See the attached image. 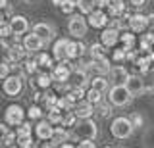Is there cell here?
<instances>
[{
	"mask_svg": "<svg viewBox=\"0 0 154 148\" xmlns=\"http://www.w3.org/2000/svg\"><path fill=\"white\" fill-rule=\"evenodd\" d=\"M71 135H73V138H77V140H94L96 135H98V127H96V123L93 121V117L91 119H79V121L75 123Z\"/></svg>",
	"mask_w": 154,
	"mask_h": 148,
	"instance_id": "obj_1",
	"label": "cell"
},
{
	"mask_svg": "<svg viewBox=\"0 0 154 148\" xmlns=\"http://www.w3.org/2000/svg\"><path fill=\"white\" fill-rule=\"evenodd\" d=\"M106 94H108V102L112 104V106H116V108H123L133 100L131 92L127 90L125 85H112Z\"/></svg>",
	"mask_w": 154,
	"mask_h": 148,
	"instance_id": "obj_2",
	"label": "cell"
},
{
	"mask_svg": "<svg viewBox=\"0 0 154 148\" xmlns=\"http://www.w3.org/2000/svg\"><path fill=\"white\" fill-rule=\"evenodd\" d=\"M133 125L131 121H129V117H123V116H118L112 119V123H110V133H112V137L119 138V140H125V138H129L133 135Z\"/></svg>",
	"mask_w": 154,
	"mask_h": 148,
	"instance_id": "obj_3",
	"label": "cell"
},
{
	"mask_svg": "<svg viewBox=\"0 0 154 148\" xmlns=\"http://www.w3.org/2000/svg\"><path fill=\"white\" fill-rule=\"evenodd\" d=\"M67 31H69L71 39L81 41L87 35V20L81 14H71L69 21H67Z\"/></svg>",
	"mask_w": 154,
	"mask_h": 148,
	"instance_id": "obj_4",
	"label": "cell"
},
{
	"mask_svg": "<svg viewBox=\"0 0 154 148\" xmlns=\"http://www.w3.org/2000/svg\"><path fill=\"white\" fill-rule=\"evenodd\" d=\"M25 116H27V112L19 106V104H10V106L4 110V123L10 125V127H17L25 121Z\"/></svg>",
	"mask_w": 154,
	"mask_h": 148,
	"instance_id": "obj_5",
	"label": "cell"
},
{
	"mask_svg": "<svg viewBox=\"0 0 154 148\" xmlns=\"http://www.w3.org/2000/svg\"><path fill=\"white\" fill-rule=\"evenodd\" d=\"M87 25L93 27V29H104V27L110 25V16L106 10H100V8H94L93 12L87 16Z\"/></svg>",
	"mask_w": 154,
	"mask_h": 148,
	"instance_id": "obj_6",
	"label": "cell"
},
{
	"mask_svg": "<svg viewBox=\"0 0 154 148\" xmlns=\"http://www.w3.org/2000/svg\"><path fill=\"white\" fill-rule=\"evenodd\" d=\"M2 90L8 94V96H12V98L19 96V92L23 90V77H21V75H12V73H10L8 77L4 79Z\"/></svg>",
	"mask_w": 154,
	"mask_h": 148,
	"instance_id": "obj_7",
	"label": "cell"
},
{
	"mask_svg": "<svg viewBox=\"0 0 154 148\" xmlns=\"http://www.w3.org/2000/svg\"><path fill=\"white\" fill-rule=\"evenodd\" d=\"M23 48L27 50V54H37V52H41L42 48H45V42L41 41V37L35 35V33H25L23 35V41H21Z\"/></svg>",
	"mask_w": 154,
	"mask_h": 148,
	"instance_id": "obj_8",
	"label": "cell"
},
{
	"mask_svg": "<svg viewBox=\"0 0 154 148\" xmlns=\"http://www.w3.org/2000/svg\"><path fill=\"white\" fill-rule=\"evenodd\" d=\"M119 29H116V27H104L102 29V35H100V42L106 46V48H114V46L119 44Z\"/></svg>",
	"mask_w": 154,
	"mask_h": 148,
	"instance_id": "obj_9",
	"label": "cell"
},
{
	"mask_svg": "<svg viewBox=\"0 0 154 148\" xmlns=\"http://www.w3.org/2000/svg\"><path fill=\"white\" fill-rule=\"evenodd\" d=\"M127 79H129V71L123 68V65H119V64H116L110 68L108 71V81L112 85H125L127 83Z\"/></svg>",
	"mask_w": 154,
	"mask_h": 148,
	"instance_id": "obj_10",
	"label": "cell"
},
{
	"mask_svg": "<svg viewBox=\"0 0 154 148\" xmlns=\"http://www.w3.org/2000/svg\"><path fill=\"white\" fill-rule=\"evenodd\" d=\"M52 131H54V125L48 119H38L37 125H33V133H35L38 140H50Z\"/></svg>",
	"mask_w": 154,
	"mask_h": 148,
	"instance_id": "obj_11",
	"label": "cell"
},
{
	"mask_svg": "<svg viewBox=\"0 0 154 148\" xmlns=\"http://www.w3.org/2000/svg\"><path fill=\"white\" fill-rule=\"evenodd\" d=\"M85 52H87V46L83 42L75 41V39H69V42H67V46H66V58L67 60H81Z\"/></svg>",
	"mask_w": 154,
	"mask_h": 148,
	"instance_id": "obj_12",
	"label": "cell"
},
{
	"mask_svg": "<svg viewBox=\"0 0 154 148\" xmlns=\"http://www.w3.org/2000/svg\"><path fill=\"white\" fill-rule=\"evenodd\" d=\"M148 29V17L144 14H133L129 17V31H133L135 35H143Z\"/></svg>",
	"mask_w": 154,
	"mask_h": 148,
	"instance_id": "obj_13",
	"label": "cell"
},
{
	"mask_svg": "<svg viewBox=\"0 0 154 148\" xmlns=\"http://www.w3.org/2000/svg\"><path fill=\"white\" fill-rule=\"evenodd\" d=\"M25 56H27V50L23 48V44H19V42H14V44L6 50L8 64H19V62L25 60Z\"/></svg>",
	"mask_w": 154,
	"mask_h": 148,
	"instance_id": "obj_14",
	"label": "cell"
},
{
	"mask_svg": "<svg viewBox=\"0 0 154 148\" xmlns=\"http://www.w3.org/2000/svg\"><path fill=\"white\" fill-rule=\"evenodd\" d=\"M8 23L12 27V35H16V37H23L29 31V20L25 16H14Z\"/></svg>",
	"mask_w": 154,
	"mask_h": 148,
	"instance_id": "obj_15",
	"label": "cell"
},
{
	"mask_svg": "<svg viewBox=\"0 0 154 148\" xmlns=\"http://www.w3.org/2000/svg\"><path fill=\"white\" fill-rule=\"evenodd\" d=\"M33 33L41 37V41L45 42V44H46L48 41L54 39V27H52L50 23H46V21H38V23H35V25H33Z\"/></svg>",
	"mask_w": 154,
	"mask_h": 148,
	"instance_id": "obj_16",
	"label": "cell"
},
{
	"mask_svg": "<svg viewBox=\"0 0 154 148\" xmlns=\"http://www.w3.org/2000/svg\"><path fill=\"white\" fill-rule=\"evenodd\" d=\"M52 83H54V79H52V75L48 73V71L38 69V73L33 75V87L38 89V90H48L52 87Z\"/></svg>",
	"mask_w": 154,
	"mask_h": 148,
	"instance_id": "obj_17",
	"label": "cell"
},
{
	"mask_svg": "<svg viewBox=\"0 0 154 148\" xmlns=\"http://www.w3.org/2000/svg\"><path fill=\"white\" fill-rule=\"evenodd\" d=\"M73 113L77 116V119H91L94 116V106L87 100H81L73 106Z\"/></svg>",
	"mask_w": 154,
	"mask_h": 148,
	"instance_id": "obj_18",
	"label": "cell"
},
{
	"mask_svg": "<svg viewBox=\"0 0 154 148\" xmlns=\"http://www.w3.org/2000/svg\"><path fill=\"white\" fill-rule=\"evenodd\" d=\"M69 73H71V69L67 68V64L66 62H58V65H54L52 68V79L56 81V83H67L69 81Z\"/></svg>",
	"mask_w": 154,
	"mask_h": 148,
	"instance_id": "obj_19",
	"label": "cell"
},
{
	"mask_svg": "<svg viewBox=\"0 0 154 148\" xmlns=\"http://www.w3.org/2000/svg\"><path fill=\"white\" fill-rule=\"evenodd\" d=\"M125 87H127V90L131 92V96H139V94L144 92V81L141 75H129L127 83H125Z\"/></svg>",
	"mask_w": 154,
	"mask_h": 148,
	"instance_id": "obj_20",
	"label": "cell"
},
{
	"mask_svg": "<svg viewBox=\"0 0 154 148\" xmlns=\"http://www.w3.org/2000/svg\"><path fill=\"white\" fill-rule=\"evenodd\" d=\"M87 71L83 68H75V69H71V73H69V87H81V89H85L87 87Z\"/></svg>",
	"mask_w": 154,
	"mask_h": 148,
	"instance_id": "obj_21",
	"label": "cell"
},
{
	"mask_svg": "<svg viewBox=\"0 0 154 148\" xmlns=\"http://www.w3.org/2000/svg\"><path fill=\"white\" fill-rule=\"evenodd\" d=\"M67 42H69V39H58L54 44H52V58L56 62H67V58H66Z\"/></svg>",
	"mask_w": 154,
	"mask_h": 148,
	"instance_id": "obj_22",
	"label": "cell"
},
{
	"mask_svg": "<svg viewBox=\"0 0 154 148\" xmlns=\"http://www.w3.org/2000/svg\"><path fill=\"white\" fill-rule=\"evenodd\" d=\"M69 137H71V133H69V129H66L64 125H56L54 127V131H52V137H50V142L52 144H56V146H60L62 142H66V140H69Z\"/></svg>",
	"mask_w": 154,
	"mask_h": 148,
	"instance_id": "obj_23",
	"label": "cell"
},
{
	"mask_svg": "<svg viewBox=\"0 0 154 148\" xmlns=\"http://www.w3.org/2000/svg\"><path fill=\"white\" fill-rule=\"evenodd\" d=\"M106 12H108V16L114 20V17H119L127 12V4H125V0H110Z\"/></svg>",
	"mask_w": 154,
	"mask_h": 148,
	"instance_id": "obj_24",
	"label": "cell"
},
{
	"mask_svg": "<svg viewBox=\"0 0 154 148\" xmlns=\"http://www.w3.org/2000/svg\"><path fill=\"white\" fill-rule=\"evenodd\" d=\"M110 68H112V64H110L108 58H96V60H91L89 64V69H94L98 75H108Z\"/></svg>",
	"mask_w": 154,
	"mask_h": 148,
	"instance_id": "obj_25",
	"label": "cell"
},
{
	"mask_svg": "<svg viewBox=\"0 0 154 148\" xmlns=\"http://www.w3.org/2000/svg\"><path fill=\"white\" fill-rule=\"evenodd\" d=\"M135 44H137V37H135L133 31H122L119 33V46H122L123 50H133Z\"/></svg>",
	"mask_w": 154,
	"mask_h": 148,
	"instance_id": "obj_26",
	"label": "cell"
},
{
	"mask_svg": "<svg viewBox=\"0 0 154 148\" xmlns=\"http://www.w3.org/2000/svg\"><path fill=\"white\" fill-rule=\"evenodd\" d=\"M91 89H94V90H98V92L106 94L108 89H110V81L106 79V75H96V77L91 79Z\"/></svg>",
	"mask_w": 154,
	"mask_h": 148,
	"instance_id": "obj_27",
	"label": "cell"
},
{
	"mask_svg": "<svg viewBox=\"0 0 154 148\" xmlns=\"http://www.w3.org/2000/svg\"><path fill=\"white\" fill-rule=\"evenodd\" d=\"M35 62H37L38 69H41V68L42 69H52V68H54V58H52L50 54H46V52H38Z\"/></svg>",
	"mask_w": 154,
	"mask_h": 148,
	"instance_id": "obj_28",
	"label": "cell"
},
{
	"mask_svg": "<svg viewBox=\"0 0 154 148\" xmlns=\"http://www.w3.org/2000/svg\"><path fill=\"white\" fill-rule=\"evenodd\" d=\"M85 94H87V90L85 89H81V87H69V90L66 92V96L71 100V104H75L77 102H81V100H85Z\"/></svg>",
	"mask_w": 154,
	"mask_h": 148,
	"instance_id": "obj_29",
	"label": "cell"
},
{
	"mask_svg": "<svg viewBox=\"0 0 154 148\" xmlns=\"http://www.w3.org/2000/svg\"><path fill=\"white\" fill-rule=\"evenodd\" d=\"M46 119L52 123V125H62V119H64V112H62L58 106H54V108H50L46 112Z\"/></svg>",
	"mask_w": 154,
	"mask_h": 148,
	"instance_id": "obj_30",
	"label": "cell"
},
{
	"mask_svg": "<svg viewBox=\"0 0 154 148\" xmlns=\"http://www.w3.org/2000/svg\"><path fill=\"white\" fill-rule=\"evenodd\" d=\"M135 65L139 68L141 73H148L150 68H152V62H150V58H148V54H143V56H139V58L135 60Z\"/></svg>",
	"mask_w": 154,
	"mask_h": 148,
	"instance_id": "obj_31",
	"label": "cell"
},
{
	"mask_svg": "<svg viewBox=\"0 0 154 148\" xmlns=\"http://www.w3.org/2000/svg\"><path fill=\"white\" fill-rule=\"evenodd\" d=\"M89 54H91V58H93V60H96V58H106V46L102 44V42H94V44H91Z\"/></svg>",
	"mask_w": 154,
	"mask_h": 148,
	"instance_id": "obj_32",
	"label": "cell"
},
{
	"mask_svg": "<svg viewBox=\"0 0 154 148\" xmlns=\"http://www.w3.org/2000/svg\"><path fill=\"white\" fill-rule=\"evenodd\" d=\"M102 96H104L102 92H98V90H94V89L89 87V89H87V94H85V100H87V102H91L93 106H96V104L102 102Z\"/></svg>",
	"mask_w": 154,
	"mask_h": 148,
	"instance_id": "obj_33",
	"label": "cell"
},
{
	"mask_svg": "<svg viewBox=\"0 0 154 148\" xmlns=\"http://www.w3.org/2000/svg\"><path fill=\"white\" fill-rule=\"evenodd\" d=\"M94 113H98L100 117H108L112 113V104L110 102H100L94 106Z\"/></svg>",
	"mask_w": 154,
	"mask_h": 148,
	"instance_id": "obj_34",
	"label": "cell"
},
{
	"mask_svg": "<svg viewBox=\"0 0 154 148\" xmlns=\"http://www.w3.org/2000/svg\"><path fill=\"white\" fill-rule=\"evenodd\" d=\"M77 121H79V119H77V116L73 113V110H69V112H66V113H64V119H62V125H64L66 129H69V127L73 129Z\"/></svg>",
	"mask_w": 154,
	"mask_h": 148,
	"instance_id": "obj_35",
	"label": "cell"
},
{
	"mask_svg": "<svg viewBox=\"0 0 154 148\" xmlns=\"http://www.w3.org/2000/svg\"><path fill=\"white\" fill-rule=\"evenodd\" d=\"M77 8H79L81 16H85V14L89 16L94 10V4H93V0H77Z\"/></svg>",
	"mask_w": 154,
	"mask_h": 148,
	"instance_id": "obj_36",
	"label": "cell"
},
{
	"mask_svg": "<svg viewBox=\"0 0 154 148\" xmlns=\"http://www.w3.org/2000/svg\"><path fill=\"white\" fill-rule=\"evenodd\" d=\"M23 73L25 75H35L38 73V65H37V62L35 60H23Z\"/></svg>",
	"mask_w": 154,
	"mask_h": 148,
	"instance_id": "obj_37",
	"label": "cell"
},
{
	"mask_svg": "<svg viewBox=\"0 0 154 148\" xmlns=\"http://www.w3.org/2000/svg\"><path fill=\"white\" fill-rule=\"evenodd\" d=\"M42 113H45V112H42V108L38 106V104H33V106L27 110V117L33 119V121H38V119H42Z\"/></svg>",
	"mask_w": 154,
	"mask_h": 148,
	"instance_id": "obj_38",
	"label": "cell"
},
{
	"mask_svg": "<svg viewBox=\"0 0 154 148\" xmlns=\"http://www.w3.org/2000/svg\"><path fill=\"white\" fill-rule=\"evenodd\" d=\"M16 135H17V137H29V135H33V125H31L29 121H23L21 125H17Z\"/></svg>",
	"mask_w": 154,
	"mask_h": 148,
	"instance_id": "obj_39",
	"label": "cell"
},
{
	"mask_svg": "<svg viewBox=\"0 0 154 148\" xmlns=\"http://www.w3.org/2000/svg\"><path fill=\"white\" fill-rule=\"evenodd\" d=\"M56 106L60 108L62 112H69V110L73 108V104H71V100H69V98H67L66 94H64V96H58V102H56Z\"/></svg>",
	"mask_w": 154,
	"mask_h": 148,
	"instance_id": "obj_40",
	"label": "cell"
},
{
	"mask_svg": "<svg viewBox=\"0 0 154 148\" xmlns=\"http://www.w3.org/2000/svg\"><path fill=\"white\" fill-rule=\"evenodd\" d=\"M16 144L19 148H33V135H29V137H17V140H16Z\"/></svg>",
	"mask_w": 154,
	"mask_h": 148,
	"instance_id": "obj_41",
	"label": "cell"
},
{
	"mask_svg": "<svg viewBox=\"0 0 154 148\" xmlns=\"http://www.w3.org/2000/svg\"><path fill=\"white\" fill-rule=\"evenodd\" d=\"M75 8H77V4H75V2H71V0H64V2L60 4V10L64 12L66 16H71Z\"/></svg>",
	"mask_w": 154,
	"mask_h": 148,
	"instance_id": "obj_42",
	"label": "cell"
},
{
	"mask_svg": "<svg viewBox=\"0 0 154 148\" xmlns=\"http://www.w3.org/2000/svg\"><path fill=\"white\" fill-rule=\"evenodd\" d=\"M16 140H17V135H16V131H8V135L4 137L2 144L8 148V146H14V144H16Z\"/></svg>",
	"mask_w": 154,
	"mask_h": 148,
	"instance_id": "obj_43",
	"label": "cell"
},
{
	"mask_svg": "<svg viewBox=\"0 0 154 148\" xmlns=\"http://www.w3.org/2000/svg\"><path fill=\"white\" fill-rule=\"evenodd\" d=\"M152 46H154V44L143 35V37H141V52H143V54H150V52H152Z\"/></svg>",
	"mask_w": 154,
	"mask_h": 148,
	"instance_id": "obj_44",
	"label": "cell"
},
{
	"mask_svg": "<svg viewBox=\"0 0 154 148\" xmlns=\"http://www.w3.org/2000/svg\"><path fill=\"white\" fill-rule=\"evenodd\" d=\"M6 37H12V27L8 21H4L0 23V39H6Z\"/></svg>",
	"mask_w": 154,
	"mask_h": 148,
	"instance_id": "obj_45",
	"label": "cell"
},
{
	"mask_svg": "<svg viewBox=\"0 0 154 148\" xmlns=\"http://www.w3.org/2000/svg\"><path fill=\"white\" fill-rule=\"evenodd\" d=\"M129 121H131L133 129L143 127V116H141V113H131V116H129Z\"/></svg>",
	"mask_w": 154,
	"mask_h": 148,
	"instance_id": "obj_46",
	"label": "cell"
},
{
	"mask_svg": "<svg viewBox=\"0 0 154 148\" xmlns=\"http://www.w3.org/2000/svg\"><path fill=\"white\" fill-rule=\"evenodd\" d=\"M10 73H12V69H10V64H8V62H0V81H4Z\"/></svg>",
	"mask_w": 154,
	"mask_h": 148,
	"instance_id": "obj_47",
	"label": "cell"
},
{
	"mask_svg": "<svg viewBox=\"0 0 154 148\" xmlns=\"http://www.w3.org/2000/svg\"><path fill=\"white\" fill-rule=\"evenodd\" d=\"M112 60L116 62V64H119V62H123L125 60V50L119 46V48H116L114 52H112Z\"/></svg>",
	"mask_w": 154,
	"mask_h": 148,
	"instance_id": "obj_48",
	"label": "cell"
},
{
	"mask_svg": "<svg viewBox=\"0 0 154 148\" xmlns=\"http://www.w3.org/2000/svg\"><path fill=\"white\" fill-rule=\"evenodd\" d=\"M75 148H96V142L94 140H79V144Z\"/></svg>",
	"mask_w": 154,
	"mask_h": 148,
	"instance_id": "obj_49",
	"label": "cell"
},
{
	"mask_svg": "<svg viewBox=\"0 0 154 148\" xmlns=\"http://www.w3.org/2000/svg\"><path fill=\"white\" fill-rule=\"evenodd\" d=\"M8 131H10V129H8V125H6V123H0V144H2L4 137L8 135Z\"/></svg>",
	"mask_w": 154,
	"mask_h": 148,
	"instance_id": "obj_50",
	"label": "cell"
},
{
	"mask_svg": "<svg viewBox=\"0 0 154 148\" xmlns=\"http://www.w3.org/2000/svg\"><path fill=\"white\" fill-rule=\"evenodd\" d=\"M143 35H144V37H146V39H148V41H150V42H152V44H154V27H148V29H146V31H144V33H143Z\"/></svg>",
	"mask_w": 154,
	"mask_h": 148,
	"instance_id": "obj_51",
	"label": "cell"
},
{
	"mask_svg": "<svg viewBox=\"0 0 154 148\" xmlns=\"http://www.w3.org/2000/svg\"><path fill=\"white\" fill-rule=\"evenodd\" d=\"M129 4H131V6H135V8H141V6H144V4H146V0H129Z\"/></svg>",
	"mask_w": 154,
	"mask_h": 148,
	"instance_id": "obj_52",
	"label": "cell"
},
{
	"mask_svg": "<svg viewBox=\"0 0 154 148\" xmlns=\"http://www.w3.org/2000/svg\"><path fill=\"white\" fill-rule=\"evenodd\" d=\"M58 148H75V146H73V144H71V142H69V140H66V142H62V144H60V146H58Z\"/></svg>",
	"mask_w": 154,
	"mask_h": 148,
	"instance_id": "obj_53",
	"label": "cell"
},
{
	"mask_svg": "<svg viewBox=\"0 0 154 148\" xmlns=\"http://www.w3.org/2000/svg\"><path fill=\"white\" fill-rule=\"evenodd\" d=\"M148 27H154V14H148Z\"/></svg>",
	"mask_w": 154,
	"mask_h": 148,
	"instance_id": "obj_54",
	"label": "cell"
},
{
	"mask_svg": "<svg viewBox=\"0 0 154 148\" xmlns=\"http://www.w3.org/2000/svg\"><path fill=\"white\" fill-rule=\"evenodd\" d=\"M42 148H58V146L52 144V142H45V144H42Z\"/></svg>",
	"mask_w": 154,
	"mask_h": 148,
	"instance_id": "obj_55",
	"label": "cell"
},
{
	"mask_svg": "<svg viewBox=\"0 0 154 148\" xmlns=\"http://www.w3.org/2000/svg\"><path fill=\"white\" fill-rule=\"evenodd\" d=\"M6 6H8V0H0V10H4Z\"/></svg>",
	"mask_w": 154,
	"mask_h": 148,
	"instance_id": "obj_56",
	"label": "cell"
},
{
	"mask_svg": "<svg viewBox=\"0 0 154 148\" xmlns=\"http://www.w3.org/2000/svg\"><path fill=\"white\" fill-rule=\"evenodd\" d=\"M62 2H64V0H52V4H54V6H58V8H60Z\"/></svg>",
	"mask_w": 154,
	"mask_h": 148,
	"instance_id": "obj_57",
	"label": "cell"
},
{
	"mask_svg": "<svg viewBox=\"0 0 154 148\" xmlns=\"http://www.w3.org/2000/svg\"><path fill=\"white\" fill-rule=\"evenodd\" d=\"M148 58H150V62H152V64H154V50L150 52V54H148Z\"/></svg>",
	"mask_w": 154,
	"mask_h": 148,
	"instance_id": "obj_58",
	"label": "cell"
},
{
	"mask_svg": "<svg viewBox=\"0 0 154 148\" xmlns=\"http://www.w3.org/2000/svg\"><path fill=\"white\" fill-rule=\"evenodd\" d=\"M0 23H4V14H2V10H0Z\"/></svg>",
	"mask_w": 154,
	"mask_h": 148,
	"instance_id": "obj_59",
	"label": "cell"
},
{
	"mask_svg": "<svg viewBox=\"0 0 154 148\" xmlns=\"http://www.w3.org/2000/svg\"><path fill=\"white\" fill-rule=\"evenodd\" d=\"M150 73H152V77H154V64H152V68H150Z\"/></svg>",
	"mask_w": 154,
	"mask_h": 148,
	"instance_id": "obj_60",
	"label": "cell"
},
{
	"mask_svg": "<svg viewBox=\"0 0 154 148\" xmlns=\"http://www.w3.org/2000/svg\"><path fill=\"white\" fill-rule=\"evenodd\" d=\"M8 148H19V146H17V144H14V146H8Z\"/></svg>",
	"mask_w": 154,
	"mask_h": 148,
	"instance_id": "obj_61",
	"label": "cell"
},
{
	"mask_svg": "<svg viewBox=\"0 0 154 148\" xmlns=\"http://www.w3.org/2000/svg\"><path fill=\"white\" fill-rule=\"evenodd\" d=\"M102 148H112V146H102Z\"/></svg>",
	"mask_w": 154,
	"mask_h": 148,
	"instance_id": "obj_62",
	"label": "cell"
}]
</instances>
